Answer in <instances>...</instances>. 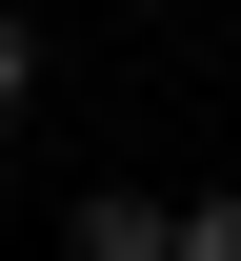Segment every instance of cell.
<instances>
[{
	"instance_id": "cell-3",
	"label": "cell",
	"mask_w": 241,
	"mask_h": 261,
	"mask_svg": "<svg viewBox=\"0 0 241 261\" xmlns=\"http://www.w3.org/2000/svg\"><path fill=\"white\" fill-rule=\"evenodd\" d=\"M20 100H40V20L0 0V121H20Z\"/></svg>"
},
{
	"instance_id": "cell-2",
	"label": "cell",
	"mask_w": 241,
	"mask_h": 261,
	"mask_svg": "<svg viewBox=\"0 0 241 261\" xmlns=\"http://www.w3.org/2000/svg\"><path fill=\"white\" fill-rule=\"evenodd\" d=\"M181 261H241V181H201V201H181Z\"/></svg>"
},
{
	"instance_id": "cell-1",
	"label": "cell",
	"mask_w": 241,
	"mask_h": 261,
	"mask_svg": "<svg viewBox=\"0 0 241 261\" xmlns=\"http://www.w3.org/2000/svg\"><path fill=\"white\" fill-rule=\"evenodd\" d=\"M61 261H181V201H141V181H81V201H61Z\"/></svg>"
}]
</instances>
